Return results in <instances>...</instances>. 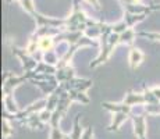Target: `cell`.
<instances>
[{"label":"cell","instance_id":"obj_18","mask_svg":"<svg viewBox=\"0 0 160 139\" xmlns=\"http://www.w3.org/2000/svg\"><path fill=\"white\" fill-rule=\"evenodd\" d=\"M11 134H14V129H13V127L10 125V122H8V120L7 118H4L3 120V137L6 138H8Z\"/></svg>","mask_w":160,"mask_h":139},{"label":"cell","instance_id":"obj_15","mask_svg":"<svg viewBox=\"0 0 160 139\" xmlns=\"http://www.w3.org/2000/svg\"><path fill=\"white\" fill-rule=\"evenodd\" d=\"M43 61L50 64V66H57L58 61H60V57H57L54 50H50V52H48V53H43Z\"/></svg>","mask_w":160,"mask_h":139},{"label":"cell","instance_id":"obj_1","mask_svg":"<svg viewBox=\"0 0 160 139\" xmlns=\"http://www.w3.org/2000/svg\"><path fill=\"white\" fill-rule=\"evenodd\" d=\"M61 86L64 88L66 92H70V91H81V92H85L87 89H89L92 86V81L91 79H79V78H72L67 82H63L60 83Z\"/></svg>","mask_w":160,"mask_h":139},{"label":"cell","instance_id":"obj_12","mask_svg":"<svg viewBox=\"0 0 160 139\" xmlns=\"http://www.w3.org/2000/svg\"><path fill=\"white\" fill-rule=\"evenodd\" d=\"M3 102H4L6 111H8V113H11V114H17L18 111H20L11 95H4V97H3Z\"/></svg>","mask_w":160,"mask_h":139},{"label":"cell","instance_id":"obj_7","mask_svg":"<svg viewBox=\"0 0 160 139\" xmlns=\"http://www.w3.org/2000/svg\"><path fill=\"white\" fill-rule=\"evenodd\" d=\"M124 103L127 106H134V104H145V96L143 95H138V93H134L132 91H130L127 93V96L124 99Z\"/></svg>","mask_w":160,"mask_h":139},{"label":"cell","instance_id":"obj_22","mask_svg":"<svg viewBox=\"0 0 160 139\" xmlns=\"http://www.w3.org/2000/svg\"><path fill=\"white\" fill-rule=\"evenodd\" d=\"M88 3H91L92 6H93L95 8H96V10H100V3L98 2V0H87Z\"/></svg>","mask_w":160,"mask_h":139},{"label":"cell","instance_id":"obj_6","mask_svg":"<svg viewBox=\"0 0 160 139\" xmlns=\"http://www.w3.org/2000/svg\"><path fill=\"white\" fill-rule=\"evenodd\" d=\"M20 122H21V124H27V125H29L32 129H36V128H38V129H42V128H43V124H45V122L41 120L39 114H35V113L31 114L28 118L21 120Z\"/></svg>","mask_w":160,"mask_h":139},{"label":"cell","instance_id":"obj_2","mask_svg":"<svg viewBox=\"0 0 160 139\" xmlns=\"http://www.w3.org/2000/svg\"><path fill=\"white\" fill-rule=\"evenodd\" d=\"M13 53L17 56V57L21 58V61H22V66H24V68H25L27 72L36 70V67H38V63H36V60L31 54L27 53L25 50H21V49H18V47H15V46H13Z\"/></svg>","mask_w":160,"mask_h":139},{"label":"cell","instance_id":"obj_11","mask_svg":"<svg viewBox=\"0 0 160 139\" xmlns=\"http://www.w3.org/2000/svg\"><path fill=\"white\" fill-rule=\"evenodd\" d=\"M148 14H131V13H127L125 11V15H124V21L127 22L128 28H132L137 22H139V21H142L143 18L146 17Z\"/></svg>","mask_w":160,"mask_h":139},{"label":"cell","instance_id":"obj_23","mask_svg":"<svg viewBox=\"0 0 160 139\" xmlns=\"http://www.w3.org/2000/svg\"><path fill=\"white\" fill-rule=\"evenodd\" d=\"M152 92L155 93V96L160 100V88H153V89H152Z\"/></svg>","mask_w":160,"mask_h":139},{"label":"cell","instance_id":"obj_9","mask_svg":"<svg viewBox=\"0 0 160 139\" xmlns=\"http://www.w3.org/2000/svg\"><path fill=\"white\" fill-rule=\"evenodd\" d=\"M128 114L127 113H116V116H114V120H113V122H112V125L107 128V131H110V132H117L118 131V128H120V125L122 124V122L125 121V120L128 118Z\"/></svg>","mask_w":160,"mask_h":139},{"label":"cell","instance_id":"obj_17","mask_svg":"<svg viewBox=\"0 0 160 139\" xmlns=\"http://www.w3.org/2000/svg\"><path fill=\"white\" fill-rule=\"evenodd\" d=\"M79 114L75 117V120H74V131H72V134L70 135L71 137V139H81V127H79Z\"/></svg>","mask_w":160,"mask_h":139},{"label":"cell","instance_id":"obj_10","mask_svg":"<svg viewBox=\"0 0 160 139\" xmlns=\"http://www.w3.org/2000/svg\"><path fill=\"white\" fill-rule=\"evenodd\" d=\"M35 72H38V74H52V75H54V74L57 72V67L50 66V64L45 63V61H39Z\"/></svg>","mask_w":160,"mask_h":139},{"label":"cell","instance_id":"obj_3","mask_svg":"<svg viewBox=\"0 0 160 139\" xmlns=\"http://www.w3.org/2000/svg\"><path fill=\"white\" fill-rule=\"evenodd\" d=\"M130 117L132 118V121H134V127H135L134 132H135V135H137L139 139H146L145 138V132H146V124H145L146 116H145V114H142V116H135V114H131Z\"/></svg>","mask_w":160,"mask_h":139},{"label":"cell","instance_id":"obj_8","mask_svg":"<svg viewBox=\"0 0 160 139\" xmlns=\"http://www.w3.org/2000/svg\"><path fill=\"white\" fill-rule=\"evenodd\" d=\"M128 60H130L131 70H135L141 64V61L143 60V54L141 53V50H138V49L131 47V50H130V58H128Z\"/></svg>","mask_w":160,"mask_h":139},{"label":"cell","instance_id":"obj_19","mask_svg":"<svg viewBox=\"0 0 160 139\" xmlns=\"http://www.w3.org/2000/svg\"><path fill=\"white\" fill-rule=\"evenodd\" d=\"M137 36H143L152 41H160V33L158 32H137Z\"/></svg>","mask_w":160,"mask_h":139},{"label":"cell","instance_id":"obj_20","mask_svg":"<svg viewBox=\"0 0 160 139\" xmlns=\"http://www.w3.org/2000/svg\"><path fill=\"white\" fill-rule=\"evenodd\" d=\"M145 111L149 114H159L160 113V104H146Z\"/></svg>","mask_w":160,"mask_h":139},{"label":"cell","instance_id":"obj_13","mask_svg":"<svg viewBox=\"0 0 160 139\" xmlns=\"http://www.w3.org/2000/svg\"><path fill=\"white\" fill-rule=\"evenodd\" d=\"M137 38V32L132 28H128L125 32H122L120 35V43H127V45H132L134 39Z\"/></svg>","mask_w":160,"mask_h":139},{"label":"cell","instance_id":"obj_4","mask_svg":"<svg viewBox=\"0 0 160 139\" xmlns=\"http://www.w3.org/2000/svg\"><path fill=\"white\" fill-rule=\"evenodd\" d=\"M54 75H56L57 81L61 82V83L70 81V79H72V78H75V72H74L72 67H70V66L63 67V68H58L57 72L54 74Z\"/></svg>","mask_w":160,"mask_h":139},{"label":"cell","instance_id":"obj_21","mask_svg":"<svg viewBox=\"0 0 160 139\" xmlns=\"http://www.w3.org/2000/svg\"><path fill=\"white\" fill-rule=\"evenodd\" d=\"M52 111H49V110H46V109H43L41 111V113H39V117H41V120L43 122H49L50 121V118H52Z\"/></svg>","mask_w":160,"mask_h":139},{"label":"cell","instance_id":"obj_5","mask_svg":"<svg viewBox=\"0 0 160 139\" xmlns=\"http://www.w3.org/2000/svg\"><path fill=\"white\" fill-rule=\"evenodd\" d=\"M103 109L109 110V111H113V113H127L128 116H131V106H127L125 103L122 104H113V103H107V102H103L102 103Z\"/></svg>","mask_w":160,"mask_h":139},{"label":"cell","instance_id":"obj_16","mask_svg":"<svg viewBox=\"0 0 160 139\" xmlns=\"http://www.w3.org/2000/svg\"><path fill=\"white\" fill-rule=\"evenodd\" d=\"M143 96H145L146 104H160V100L155 96V93H153L152 91H149V89L146 88V86H143Z\"/></svg>","mask_w":160,"mask_h":139},{"label":"cell","instance_id":"obj_14","mask_svg":"<svg viewBox=\"0 0 160 139\" xmlns=\"http://www.w3.org/2000/svg\"><path fill=\"white\" fill-rule=\"evenodd\" d=\"M68 93H70V97H71L72 102L78 100V102H81V103H84V104L89 103V97L84 93V92H81V91H70Z\"/></svg>","mask_w":160,"mask_h":139}]
</instances>
